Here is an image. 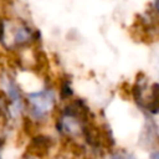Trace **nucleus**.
<instances>
[{
    "instance_id": "1",
    "label": "nucleus",
    "mask_w": 159,
    "mask_h": 159,
    "mask_svg": "<svg viewBox=\"0 0 159 159\" xmlns=\"http://www.w3.org/2000/svg\"><path fill=\"white\" fill-rule=\"evenodd\" d=\"M57 109V89L52 83L25 94V116L35 125L46 123Z\"/></svg>"
},
{
    "instance_id": "2",
    "label": "nucleus",
    "mask_w": 159,
    "mask_h": 159,
    "mask_svg": "<svg viewBox=\"0 0 159 159\" xmlns=\"http://www.w3.org/2000/svg\"><path fill=\"white\" fill-rule=\"evenodd\" d=\"M56 140L53 137L45 133H34L30 135V140L26 147V155L35 159H43L55 149Z\"/></svg>"
},
{
    "instance_id": "3",
    "label": "nucleus",
    "mask_w": 159,
    "mask_h": 159,
    "mask_svg": "<svg viewBox=\"0 0 159 159\" xmlns=\"http://www.w3.org/2000/svg\"><path fill=\"white\" fill-rule=\"evenodd\" d=\"M109 159H135V157L125 149H112Z\"/></svg>"
},
{
    "instance_id": "4",
    "label": "nucleus",
    "mask_w": 159,
    "mask_h": 159,
    "mask_svg": "<svg viewBox=\"0 0 159 159\" xmlns=\"http://www.w3.org/2000/svg\"><path fill=\"white\" fill-rule=\"evenodd\" d=\"M149 159H159V148H155V149H153L150 152Z\"/></svg>"
},
{
    "instance_id": "5",
    "label": "nucleus",
    "mask_w": 159,
    "mask_h": 159,
    "mask_svg": "<svg viewBox=\"0 0 159 159\" xmlns=\"http://www.w3.org/2000/svg\"><path fill=\"white\" fill-rule=\"evenodd\" d=\"M2 145H4V140H2V138L0 137V159H2Z\"/></svg>"
},
{
    "instance_id": "6",
    "label": "nucleus",
    "mask_w": 159,
    "mask_h": 159,
    "mask_svg": "<svg viewBox=\"0 0 159 159\" xmlns=\"http://www.w3.org/2000/svg\"><path fill=\"white\" fill-rule=\"evenodd\" d=\"M22 159H35V158H32V157H29V155H26L25 158H22Z\"/></svg>"
}]
</instances>
